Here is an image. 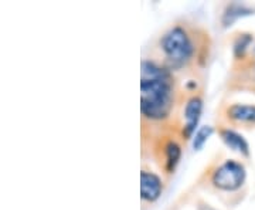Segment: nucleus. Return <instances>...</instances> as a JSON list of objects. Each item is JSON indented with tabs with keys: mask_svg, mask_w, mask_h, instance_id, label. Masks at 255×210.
I'll return each mask as SVG.
<instances>
[{
	"mask_svg": "<svg viewBox=\"0 0 255 210\" xmlns=\"http://www.w3.org/2000/svg\"><path fill=\"white\" fill-rule=\"evenodd\" d=\"M160 48L167 63L173 68L187 64L194 53L190 36L182 26H174L164 33L160 38Z\"/></svg>",
	"mask_w": 255,
	"mask_h": 210,
	"instance_id": "2",
	"label": "nucleus"
},
{
	"mask_svg": "<svg viewBox=\"0 0 255 210\" xmlns=\"http://www.w3.org/2000/svg\"><path fill=\"white\" fill-rule=\"evenodd\" d=\"M173 105V78L166 68L153 61H142L140 111L146 118H166Z\"/></svg>",
	"mask_w": 255,
	"mask_h": 210,
	"instance_id": "1",
	"label": "nucleus"
},
{
	"mask_svg": "<svg viewBox=\"0 0 255 210\" xmlns=\"http://www.w3.org/2000/svg\"><path fill=\"white\" fill-rule=\"evenodd\" d=\"M162 181L159 176H156L152 172H146L143 171L140 174V195L142 199L147 202H155L159 199L160 193H162Z\"/></svg>",
	"mask_w": 255,
	"mask_h": 210,
	"instance_id": "4",
	"label": "nucleus"
},
{
	"mask_svg": "<svg viewBox=\"0 0 255 210\" xmlns=\"http://www.w3.org/2000/svg\"><path fill=\"white\" fill-rule=\"evenodd\" d=\"M182 155L180 146L177 145L174 141H167L163 145V164L164 169L167 174H172L176 168V165L179 164V159Z\"/></svg>",
	"mask_w": 255,
	"mask_h": 210,
	"instance_id": "8",
	"label": "nucleus"
},
{
	"mask_svg": "<svg viewBox=\"0 0 255 210\" xmlns=\"http://www.w3.org/2000/svg\"><path fill=\"white\" fill-rule=\"evenodd\" d=\"M213 134V128L211 127H203L201 129H199V132L196 134V138H194V142H193V146L194 149H201V146L206 144V141L209 139V137Z\"/></svg>",
	"mask_w": 255,
	"mask_h": 210,
	"instance_id": "9",
	"label": "nucleus"
},
{
	"mask_svg": "<svg viewBox=\"0 0 255 210\" xmlns=\"http://www.w3.org/2000/svg\"><path fill=\"white\" fill-rule=\"evenodd\" d=\"M220 135L223 138V141L227 144V146H230L233 151H236V152L241 154V155H248L250 154V146L247 144V141L240 134H237L236 131L221 129Z\"/></svg>",
	"mask_w": 255,
	"mask_h": 210,
	"instance_id": "6",
	"label": "nucleus"
},
{
	"mask_svg": "<svg viewBox=\"0 0 255 210\" xmlns=\"http://www.w3.org/2000/svg\"><path fill=\"white\" fill-rule=\"evenodd\" d=\"M201 108H203V102L199 97H193L186 104V108H184V118H186L184 135L186 137H190L197 127L201 115Z\"/></svg>",
	"mask_w": 255,
	"mask_h": 210,
	"instance_id": "5",
	"label": "nucleus"
},
{
	"mask_svg": "<svg viewBox=\"0 0 255 210\" xmlns=\"http://www.w3.org/2000/svg\"><path fill=\"white\" fill-rule=\"evenodd\" d=\"M227 115L228 118L237 122L255 124V105H243V104L231 105L227 110Z\"/></svg>",
	"mask_w": 255,
	"mask_h": 210,
	"instance_id": "7",
	"label": "nucleus"
},
{
	"mask_svg": "<svg viewBox=\"0 0 255 210\" xmlns=\"http://www.w3.org/2000/svg\"><path fill=\"white\" fill-rule=\"evenodd\" d=\"M211 181L214 183V186L221 191L233 192L243 186V183L246 181V169L243 165L236 161H226L221 166L217 168Z\"/></svg>",
	"mask_w": 255,
	"mask_h": 210,
	"instance_id": "3",
	"label": "nucleus"
}]
</instances>
